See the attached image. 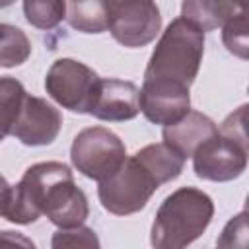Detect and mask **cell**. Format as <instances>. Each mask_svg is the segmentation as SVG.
I'll return each mask as SVG.
<instances>
[{
    "instance_id": "cell-1",
    "label": "cell",
    "mask_w": 249,
    "mask_h": 249,
    "mask_svg": "<svg viewBox=\"0 0 249 249\" xmlns=\"http://www.w3.org/2000/svg\"><path fill=\"white\" fill-rule=\"evenodd\" d=\"M45 214L60 230L78 228L89 208L82 189L76 187L68 165L43 161L25 169L21 181L12 187L6 218L14 224H31Z\"/></svg>"
},
{
    "instance_id": "cell-2",
    "label": "cell",
    "mask_w": 249,
    "mask_h": 249,
    "mask_svg": "<svg viewBox=\"0 0 249 249\" xmlns=\"http://www.w3.org/2000/svg\"><path fill=\"white\" fill-rule=\"evenodd\" d=\"M214 214L212 198L195 189L181 187L171 193L156 212L152 224L154 249H187L208 228Z\"/></svg>"
},
{
    "instance_id": "cell-3",
    "label": "cell",
    "mask_w": 249,
    "mask_h": 249,
    "mask_svg": "<svg viewBox=\"0 0 249 249\" xmlns=\"http://www.w3.org/2000/svg\"><path fill=\"white\" fill-rule=\"evenodd\" d=\"M204 33L191 21L177 18L163 31L144 72V80L189 88L198 72Z\"/></svg>"
},
{
    "instance_id": "cell-4",
    "label": "cell",
    "mask_w": 249,
    "mask_h": 249,
    "mask_svg": "<svg viewBox=\"0 0 249 249\" xmlns=\"http://www.w3.org/2000/svg\"><path fill=\"white\" fill-rule=\"evenodd\" d=\"M158 187L160 185L152 173L132 156L124 160L117 173L99 183L97 195L105 210L117 216H126L142 210Z\"/></svg>"
},
{
    "instance_id": "cell-5",
    "label": "cell",
    "mask_w": 249,
    "mask_h": 249,
    "mask_svg": "<svg viewBox=\"0 0 249 249\" xmlns=\"http://www.w3.org/2000/svg\"><path fill=\"white\" fill-rule=\"evenodd\" d=\"M70 158L82 175L101 183L121 169L126 150L115 132L105 126H91L74 138Z\"/></svg>"
},
{
    "instance_id": "cell-6",
    "label": "cell",
    "mask_w": 249,
    "mask_h": 249,
    "mask_svg": "<svg viewBox=\"0 0 249 249\" xmlns=\"http://www.w3.org/2000/svg\"><path fill=\"white\" fill-rule=\"evenodd\" d=\"M99 80L101 78L89 66L72 58H58L47 72L45 88L62 107L76 113H89Z\"/></svg>"
},
{
    "instance_id": "cell-7",
    "label": "cell",
    "mask_w": 249,
    "mask_h": 249,
    "mask_svg": "<svg viewBox=\"0 0 249 249\" xmlns=\"http://www.w3.org/2000/svg\"><path fill=\"white\" fill-rule=\"evenodd\" d=\"M109 31L124 47H142L150 43L161 25L160 10L148 0L105 2Z\"/></svg>"
},
{
    "instance_id": "cell-8",
    "label": "cell",
    "mask_w": 249,
    "mask_h": 249,
    "mask_svg": "<svg viewBox=\"0 0 249 249\" xmlns=\"http://www.w3.org/2000/svg\"><path fill=\"white\" fill-rule=\"evenodd\" d=\"M195 173L208 181H231L247 167V144L216 132L193 154Z\"/></svg>"
},
{
    "instance_id": "cell-9",
    "label": "cell",
    "mask_w": 249,
    "mask_h": 249,
    "mask_svg": "<svg viewBox=\"0 0 249 249\" xmlns=\"http://www.w3.org/2000/svg\"><path fill=\"white\" fill-rule=\"evenodd\" d=\"M189 88L144 80L140 89V111L156 124H175L189 113Z\"/></svg>"
},
{
    "instance_id": "cell-10",
    "label": "cell",
    "mask_w": 249,
    "mask_h": 249,
    "mask_svg": "<svg viewBox=\"0 0 249 249\" xmlns=\"http://www.w3.org/2000/svg\"><path fill=\"white\" fill-rule=\"evenodd\" d=\"M62 117L58 109L41 97L25 95L12 134L27 146H45L56 138Z\"/></svg>"
},
{
    "instance_id": "cell-11",
    "label": "cell",
    "mask_w": 249,
    "mask_h": 249,
    "mask_svg": "<svg viewBox=\"0 0 249 249\" xmlns=\"http://www.w3.org/2000/svg\"><path fill=\"white\" fill-rule=\"evenodd\" d=\"M140 113V89L128 80L101 78L89 115L101 121H130Z\"/></svg>"
},
{
    "instance_id": "cell-12",
    "label": "cell",
    "mask_w": 249,
    "mask_h": 249,
    "mask_svg": "<svg viewBox=\"0 0 249 249\" xmlns=\"http://www.w3.org/2000/svg\"><path fill=\"white\" fill-rule=\"evenodd\" d=\"M218 132L212 119L198 111H189L181 121L163 128V144L175 150L183 160L195 154V150Z\"/></svg>"
},
{
    "instance_id": "cell-13",
    "label": "cell",
    "mask_w": 249,
    "mask_h": 249,
    "mask_svg": "<svg viewBox=\"0 0 249 249\" xmlns=\"http://www.w3.org/2000/svg\"><path fill=\"white\" fill-rule=\"evenodd\" d=\"M247 6V2H183L181 18L204 33L224 25Z\"/></svg>"
},
{
    "instance_id": "cell-14",
    "label": "cell",
    "mask_w": 249,
    "mask_h": 249,
    "mask_svg": "<svg viewBox=\"0 0 249 249\" xmlns=\"http://www.w3.org/2000/svg\"><path fill=\"white\" fill-rule=\"evenodd\" d=\"M134 158L152 173V177L158 181V185H163L175 177L181 175L185 160L171 150L167 144H148L142 150L134 154Z\"/></svg>"
},
{
    "instance_id": "cell-15",
    "label": "cell",
    "mask_w": 249,
    "mask_h": 249,
    "mask_svg": "<svg viewBox=\"0 0 249 249\" xmlns=\"http://www.w3.org/2000/svg\"><path fill=\"white\" fill-rule=\"evenodd\" d=\"M23 86L10 76L0 78V140L12 134V128L19 117L23 99H25Z\"/></svg>"
},
{
    "instance_id": "cell-16",
    "label": "cell",
    "mask_w": 249,
    "mask_h": 249,
    "mask_svg": "<svg viewBox=\"0 0 249 249\" xmlns=\"http://www.w3.org/2000/svg\"><path fill=\"white\" fill-rule=\"evenodd\" d=\"M66 18L74 29L84 33H101L109 27L105 2H68Z\"/></svg>"
},
{
    "instance_id": "cell-17",
    "label": "cell",
    "mask_w": 249,
    "mask_h": 249,
    "mask_svg": "<svg viewBox=\"0 0 249 249\" xmlns=\"http://www.w3.org/2000/svg\"><path fill=\"white\" fill-rule=\"evenodd\" d=\"M31 45L27 35L14 25L0 23V66H18L27 60Z\"/></svg>"
},
{
    "instance_id": "cell-18",
    "label": "cell",
    "mask_w": 249,
    "mask_h": 249,
    "mask_svg": "<svg viewBox=\"0 0 249 249\" xmlns=\"http://www.w3.org/2000/svg\"><path fill=\"white\" fill-rule=\"evenodd\" d=\"M247 10H241L237 16H233L230 21L224 23V33H222V41L226 45V49L230 53H233L239 58H247L249 56V19H247Z\"/></svg>"
},
{
    "instance_id": "cell-19",
    "label": "cell",
    "mask_w": 249,
    "mask_h": 249,
    "mask_svg": "<svg viewBox=\"0 0 249 249\" xmlns=\"http://www.w3.org/2000/svg\"><path fill=\"white\" fill-rule=\"evenodd\" d=\"M25 18L31 25L39 29H51L58 25L66 14V2H37L27 0L23 2Z\"/></svg>"
},
{
    "instance_id": "cell-20",
    "label": "cell",
    "mask_w": 249,
    "mask_h": 249,
    "mask_svg": "<svg viewBox=\"0 0 249 249\" xmlns=\"http://www.w3.org/2000/svg\"><path fill=\"white\" fill-rule=\"evenodd\" d=\"M51 247L53 249H101L95 231L82 226L54 231Z\"/></svg>"
},
{
    "instance_id": "cell-21",
    "label": "cell",
    "mask_w": 249,
    "mask_h": 249,
    "mask_svg": "<svg viewBox=\"0 0 249 249\" xmlns=\"http://www.w3.org/2000/svg\"><path fill=\"white\" fill-rule=\"evenodd\" d=\"M218 249H247V214L233 216L218 237Z\"/></svg>"
},
{
    "instance_id": "cell-22",
    "label": "cell",
    "mask_w": 249,
    "mask_h": 249,
    "mask_svg": "<svg viewBox=\"0 0 249 249\" xmlns=\"http://www.w3.org/2000/svg\"><path fill=\"white\" fill-rule=\"evenodd\" d=\"M0 249H35V243L19 231H0Z\"/></svg>"
},
{
    "instance_id": "cell-23",
    "label": "cell",
    "mask_w": 249,
    "mask_h": 249,
    "mask_svg": "<svg viewBox=\"0 0 249 249\" xmlns=\"http://www.w3.org/2000/svg\"><path fill=\"white\" fill-rule=\"evenodd\" d=\"M10 198H12V187H10L8 181L0 175V216H6Z\"/></svg>"
}]
</instances>
